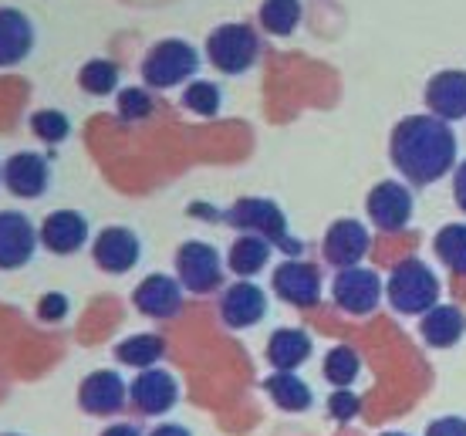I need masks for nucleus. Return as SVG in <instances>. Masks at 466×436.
Listing matches in <instances>:
<instances>
[{
    "mask_svg": "<svg viewBox=\"0 0 466 436\" xmlns=\"http://www.w3.org/2000/svg\"><path fill=\"white\" fill-rule=\"evenodd\" d=\"M389 156L412 187H430L456 169V136L443 118L409 116L392 129Z\"/></svg>",
    "mask_w": 466,
    "mask_h": 436,
    "instance_id": "obj_1",
    "label": "nucleus"
},
{
    "mask_svg": "<svg viewBox=\"0 0 466 436\" xmlns=\"http://www.w3.org/2000/svg\"><path fill=\"white\" fill-rule=\"evenodd\" d=\"M385 298H389V305L396 308L399 315H426L440 301V281H436V274H432L426 260L406 258L399 260L392 274H389Z\"/></svg>",
    "mask_w": 466,
    "mask_h": 436,
    "instance_id": "obj_2",
    "label": "nucleus"
},
{
    "mask_svg": "<svg viewBox=\"0 0 466 436\" xmlns=\"http://www.w3.org/2000/svg\"><path fill=\"white\" fill-rule=\"evenodd\" d=\"M199 71V51L183 37H163L146 51L142 58V82L146 88H176L183 82H193Z\"/></svg>",
    "mask_w": 466,
    "mask_h": 436,
    "instance_id": "obj_3",
    "label": "nucleus"
},
{
    "mask_svg": "<svg viewBox=\"0 0 466 436\" xmlns=\"http://www.w3.org/2000/svg\"><path fill=\"white\" fill-rule=\"evenodd\" d=\"M223 220L237 230H244V234H257L270 240L274 248L288 250V254H298L301 244L288 234V217L280 210L274 200H264V197H244V200H237L230 210L223 213Z\"/></svg>",
    "mask_w": 466,
    "mask_h": 436,
    "instance_id": "obj_4",
    "label": "nucleus"
},
{
    "mask_svg": "<svg viewBox=\"0 0 466 436\" xmlns=\"http://www.w3.org/2000/svg\"><path fill=\"white\" fill-rule=\"evenodd\" d=\"M207 58L223 75H244L260 58V37L250 24H220L207 37Z\"/></svg>",
    "mask_w": 466,
    "mask_h": 436,
    "instance_id": "obj_5",
    "label": "nucleus"
},
{
    "mask_svg": "<svg viewBox=\"0 0 466 436\" xmlns=\"http://www.w3.org/2000/svg\"><path fill=\"white\" fill-rule=\"evenodd\" d=\"M176 278L189 295H213L223 284L220 250L207 240H187L176 250Z\"/></svg>",
    "mask_w": 466,
    "mask_h": 436,
    "instance_id": "obj_6",
    "label": "nucleus"
},
{
    "mask_svg": "<svg viewBox=\"0 0 466 436\" xmlns=\"http://www.w3.org/2000/svg\"><path fill=\"white\" fill-rule=\"evenodd\" d=\"M41 248V230L21 210H0V271L31 264Z\"/></svg>",
    "mask_w": 466,
    "mask_h": 436,
    "instance_id": "obj_7",
    "label": "nucleus"
},
{
    "mask_svg": "<svg viewBox=\"0 0 466 436\" xmlns=\"http://www.w3.org/2000/svg\"><path fill=\"white\" fill-rule=\"evenodd\" d=\"M270 288L280 301H288L294 308H311L321 301V274L315 264L298 258H288L284 264L274 268L270 274Z\"/></svg>",
    "mask_w": 466,
    "mask_h": 436,
    "instance_id": "obj_8",
    "label": "nucleus"
},
{
    "mask_svg": "<svg viewBox=\"0 0 466 436\" xmlns=\"http://www.w3.org/2000/svg\"><path fill=\"white\" fill-rule=\"evenodd\" d=\"M365 210H369L372 224L379 227L382 234H399V230L412 220V193H409L406 183L382 179V183H375L372 193H369Z\"/></svg>",
    "mask_w": 466,
    "mask_h": 436,
    "instance_id": "obj_9",
    "label": "nucleus"
},
{
    "mask_svg": "<svg viewBox=\"0 0 466 436\" xmlns=\"http://www.w3.org/2000/svg\"><path fill=\"white\" fill-rule=\"evenodd\" d=\"M335 305L349 315H369L382 301V281L369 268H341L331 284Z\"/></svg>",
    "mask_w": 466,
    "mask_h": 436,
    "instance_id": "obj_10",
    "label": "nucleus"
},
{
    "mask_svg": "<svg viewBox=\"0 0 466 436\" xmlns=\"http://www.w3.org/2000/svg\"><path fill=\"white\" fill-rule=\"evenodd\" d=\"M4 187L21 200H37L51 187V163L35 149H21L11 159H4Z\"/></svg>",
    "mask_w": 466,
    "mask_h": 436,
    "instance_id": "obj_11",
    "label": "nucleus"
},
{
    "mask_svg": "<svg viewBox=\"0 0 466 436\" xmlns=\"http://www.w3.org/2000/svg\"><path fill=\"white\" fill-rule=\"evenodd\" d=\"M92 258L106 274H128L142 258V240L128 227H106L92 240Z\"/></svg>",
    "mask_w": 466,
    "mask_h": 436,
    "instance_id": "obj_12",
    "label": "nucleus"
},
{
    "mask_svg": "<svg viewBox=\"0 0 466 436\" xmlns=\"http://www.w3.org/2000/svg\"><path fill=\"white\" fill-rule=\"evenodd\" d=\"M128 400L146 416L169 413L176 400H179V382L166 369H142L139 376L132 379V386H128Z\"/></svg>",
    "mask_w": 466,
    "mask_h": 436,
    "instance_id": "obj_13",
    "label": "nucleus"
},
{
    "mask_svg": "<svg viewBox=\"0 0 466 436\" xmlns=\"http://www.w3.org/2000/svg\"><path fill=\"white\" fill-rule=\"evenodd\" d=\"M268 315V291L254 281H237L220 295V319L227 329H250Z\"/></svg>",
    "mask_w": 466,
    "mask_h": 436,
    "instance_id": "obj_14",
    "label": "nucleus"
},
{
    "mask_svg": "<svg viewBox=\"0 0 466 436\" xmlns=\"http://www.w3.org/2000/svg\"><path fill=\"white\" fill-rule=\"evenodd\" d=\"M132 301L146 319H176L179 308H183V284H179V278H169V274H149L132 291Z\"/></svg>",
    "mask_w": 466,
    "mask_h": 436,
    "instance_id": "obj_15",
    "label": "nucleus"
},
{
    "mask_svg": "<svg viewBox=\"0 0 466 436\" xmlns=\"http://www.w3.org/2000/svg\"><path fill=\"white\" fill-rule=\"evenodd\" d=\"M37 230H41V248L58 258L78 254L88 244V220L78 210H51Z\"/></svg>",
    "mask_w": 466,
    "mask_h": 436,
    "instance_id": "obj_16",
    "label": "nucleus"
},
{
    "mask_svg": "<svg viewBox=\"0 0 466 436\" xmlns=\"http://www.w3.org/2000/svg\"><path fill=\"white\" fill-rule=\"evenodd\" d=\"M128 400V390L122 376L112 369H98L88 372L85 382L78 386V406L92 416H116Z\"/></svg>",
    "mask_w": 466,
    "mask_h": 436,
    "instance_id": "obj_17",
    "label": "nucleus"
},
{
    "mask_svg": "<svg viewBox=\"0 0 466 436\" xmlns=\"http://www.w3.org/2000/svg\"><path fill=\"white\" fill-rule=\"evenodd\" d=\"M372 248V237L369 230L359 224V220H335V224L328 227L325 234V244H321V254H325L328 264H335V268H359V260L369 254Z\"/></svg>",
    "mask_w": 466,
    "mask_h": 436,
    "instance_id": "obj_18",
    "label": "nucleus"
},
{
    "mask_svg": "<svg viewBox=\"0 0 466 436\" xmlns=\"http://www.w3.org/2000/svg\"><path fill=\"white\" fill-rule=\"evenodd\" d=\"M35 21L21 11L4 4L0 7V68H17L35 51Z\"/></svg>",
    "mask_w": 466,
    "mask_h": 436,
    "instance_id": "obj_19",
    "label": "nucleus"
},
{
    "mask_svg": "<svg viewBox=\"0 0 466 436\" xmlns=\"http://www.w3.org/2000/svg\"><path fill=\"white\" fill-rule=\"evenodd\" d=\"M426 108L430 116L443 118V122H456L466 116V71L446 68L436 71L426 85Z\"/></svg>",
    "mask_w": 466,
    "mask_h": 436,
    "instance_id": "obj_20",
    "label": "nucleus"
},
{
    "mask_svg": "<svg viewBox=\"0 0 466 436\" xmlns=\"http://www.w3.org/2000/svg\"><path fill=\"white\" fill-rule=\"evenodd\" d=\"M311 355V335L304 329H278L268 339V362L278 372H294Z\"/></svg>",
    "mask_w": 466,
    "mask_h": 436,
    "instance_id": "obj_21",
    "label": "nucleus"
},
{
    "mask_svg": "<svg viewBox=\"0 0 466 436\" xmlns=\"http://www.w3.org/2000/svg\"><path fill=\"white\" fill-rule=\"evenodd\" d=\"M420 331L422 339H426V345H432V349H450V345H456L463 339L466 319L456 305H436L422 315Z\"/></svg>",
    "mask_w": 466,
    "mask_h": 436,
    "instance_id": "obj_22",
    "label": "nucleus"
},
{
    "mask_svg": "<svg viewBox=\"0 0 466 436\" xmlns=\"http://www.w3.org/2000/svg\"><path fill=\"white\" fill-rule=\"evenodd\" d=\"M270 250H274V244H270V240H264V237L240 234L230 244V254H227V268H230V271L237 274L240 281H250L254 274H260L264 268H268Z\"/></svg>",
    "mask_w": 466,
    "mask_h": 436,
    "instance_id": "obj_23",
    "label": "nucleus"
},
{
    "mask_svg": "<svg viewBox=\"0 0 466 436\" xmlns=\"http://www.w3.org/2000/svg\"><path fill=\"white\" fill-rule=\"evenodd\" d=\"M264 390H268L270 400L278 402L280 410H288V413H304V410L315 402L308 382H301L294 372H270V376L264 379Z\"/></svg>",
    "mask_w": 466,
    "mask_h": 436,
    "instance_id": "obj_24",
    "label": "nucleus"
},
{
    "mask_svg": "<svg viewBox=\"0 0 466 436\" xmlns=\"http://www.w3.org/2000/svg\"><path fill=\"white\" fill-rule=\"evenodd\" d=\"M166 355V342L163 335H152V331H142V335H128L116 345V359L122 366L132 369H152L159 359Z\"/></svg>",
    "mask_w": 466,
    "mask_h": 436,
    "instance_id": "obj_25",
    "label": "nucleus"
},
{
    "mask_svg": "<svg viewBox=\"0 0 466 436\" xmlns=\"http://www.w3.org/2000/svg\"><path fill=\"white\" fill-rule=\"evenodd\" d=\"M301 0H264L260 4V27L274 37L294 35V27L301 24Z\"/></svg>",
    "mask_w": 466,
    "mask_h": 436,
    "instance_id": "obj_26",
    "label": "nucleus"
},
{
    "mask_svg": "<svg viewBox=\"0 0 466 436\" xmlns=\"http://www.w3.org/2000/svg\"><path fill=\"white\" fill-rule=\"evenodd\" d=\"M78 85L85 95L106 98V95L118 92V65L108 58H92L78 68Z\"/></svg>",
    "mask_w": 466,
    "mask_h": 436,
    "instance_id": "obj_27",
    "label": "nucleus"
},
{
    "mask_svg": "<svg viewBox=\"0 0 466 436\" xmlns=\"http://www.w3.org/2000/svg\"><path fill=\"white\" fill-rule=\"evenodd\" d=\"M432 250L453 274H466V224H446L432 240Z\"/></svg>",
    "mask_w": 466,
    "mask_h": 436,
    "instance_id": "obj_28",
    "label": "nucleus"
},
{
    "mask_svg": "<svg viewBox=\"0 0 466 436\" xmlns=\"http://www.w3.org/2000/svg\"><path fill=\"white\" fill-rule=\"evenodd\" d=\"M31 132L47 146H61L71 136V118L61 108H37L31 116Z\"/></svg>",
    "mask_w": 466,
    "mask_h": 436,
    "instance_id": "obj_29",
    "label": "nucleus"
},
{
    "mask_svg": "<svg viewBox=\"0 0 466 436\" xmlns=\"http://www.w3.org/2000/svg\"><path fill=\"white\" fill-rule=\"evenodd\" d=\"M325 379L328 382H335L339 390H345L351 379L359 376V369H361V362H359V352L351 349V345H335L331 352L325 355Z\"/></svg>",
    "mask_w": 466,
    "mask_h": 436,
    "instance_id": "obj_30",
    "label": "nucleus"
},
{
    "mask_svg": "<svg viewBox=\"0 0 466 436\" xmlns=\"http://www.w3.org/2000/svg\"><path fill=\"white\" fill-rule=\"evenodd\" d=\"M183 106H187L189 112L203 116V118L217 116V112H220V106H223L220 85L207 82V78H197V82H189L187 92H183Z\"/></svg>",
    "mask_w": 466,
    "mask_h": 436,
    "instance_id": "obj_31",
    "label": "nucleus"
},
{
    "mask_svg": "<svg viewBox=\"0 0 466 436\" xmlns=\"http://www.w3.org/2000/svg\"><path fill=\"white\" fill-rule=\"evenodd\" d=\"M152 95L149 88H142V85H132V88H122L116 98V112L122 122H142V118L152 116Z\"/></svg>",
    "mask_w": 466,
    "mask_h": 436,
    "instance_id": "obj_32",
    "label": "nucleus"
},
{
    "mask_svg": "<svg viewBox=\"0 0 466 436\" xmlns=\"http://www.w3.org/2000/svg\"><path fill=\"white\" fill-rule=\"evenodd\" d=\"M68 311H71V301H68V295H61V291H47V295H41V301H37V319L47 321V325L65 321Z\"/></svg>",
    "mask_w": 466,
    "mask_h": 436,
    "instance_id": "obj_33",
    "label": "nucleus"
},
{
    "mask_svg": "<svg viewBox=\"0 0 466 436\" xmlns=\"http://www.w3.org/2000/svg\"><path fill=\"white\" fill-rule=\"evenodd\" d=\"M359 410H361V400L349 390H339L331 400H328V413L335 416L339 423H349V420H355V416H359Z\"/></svg>",
    "mask_w": 466,
    "mask_h": 436,
    "instance_id": "obj_34",
    "label": "nucleus"
},
{
    "mask_svg": "<svg viewBox=\"0 0 466 436\" xmlns=\"http://www.w3.org/2000/svg\"><path fill=\"white\" fill-rule=\"evenodd\" d=\"M426 436H466V420L460 416H443L426 426Z\"/></svg>",
    "mask_w": 466,
    "mask_h": 436,
    "instance_id": "obj_35",
    "label": "nucleus"
},
{
    "mask_svg": "<svg viewBox=\"0 0 466 436\" xmlns=\"http://www.w3.org/2000/svg\"><path fill=\"white\" fill-rule=\"evenodd\" d=\"M453 200L466 213V159L453 169Z\"/></svg>",
    "mask_w": 466,
    "mask_h": 436,
    "instance_id": "obj_36",
    "label": "nucleus"
},
{
    "mask_svg": "<svg viewBox=\"0 0 466 436\" xmlns=\"http://www.w3.org/2000/svg\"><path fill=\"white\" fill-rule=\"evenodd\" d=\"M149 436H193L187 430V426H179V423H163V426H156Z\"/></svg>",
    "mask_w": 466,
    "mask_h": 436,
    "instance_id": "obj_37",
    "label": "nucleus"
},
{
    "mask_svg": "<svg viewBox=\"0 0 466 436\" xmlns=\"http://www.w3.org/2000/svg\"><path fill=\"white\" fill-rule=\"evenodd\" d=\"M102 436H142V433L132 423H116V426H108Z\"/></svg>",
    "mask_w": 466,
    "mask_h": 436,
    "instance_id": "obj_38",
    "label": "nucleus"
},
{
    "mask_svg": "<svg viewBox=\"0 0 466 436\" xmlns=\"http://www.w3.org/2000/svg\"><path fill=\"white\" fill-rule=\"evenodd\" d=\"M0 183H4V163H0Z\"/></svg>",
    "mask_w": 466,
    "mask_h": 436,
    "instance_id": "obj_39",
    "label": "nucleus"
},
{
    "mask_svg": "<svg viewBox=\"0 0 466 436\" xmlns=\"http://www.w3.org/2000/svg\"><path fill=\"white\" fill-rule=\"evenodd\" d=\"M385 436H406V433H385Z\"/></svg>",
    "mask_w": 466,
    "mask_h": 436,
    "instance_id": "obj_40",
    "label": "nucleus"
},
{
    "mask_svg": "<svg viewBox=\"0 0 466 436\" xmlns=\"http://www.w3.org/2000/svg\"><path fill=\"white\" fill-rule=\"evenodd\" d=\"M4 436H21V433H4Z\"/></svg>",
    "mask_w": 466,
    "mask_h": 436,
    "instance_id": "obj_41",
    "label": "nucleus"
}]
</instances>
